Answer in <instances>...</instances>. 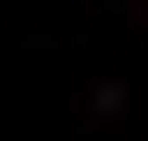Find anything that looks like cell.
Instances as JSON below:
<instances>
[]
</instances>
